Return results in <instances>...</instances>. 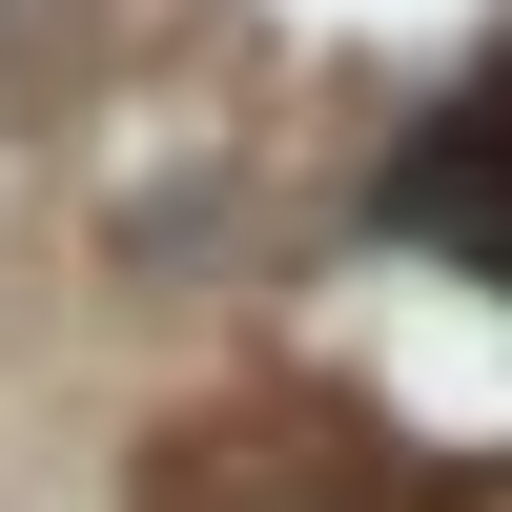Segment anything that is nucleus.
Segmentation results:
<instances>
[{"label": "nucleus", "instance_id": "1", "mask_svg": "<svg viewBox=\"0 0 512 512\" xmlns=\"http://www.w3.org/2000/svg\"><path fill=\"white\" fill-rule=\"evenodd\" d=\"M431 472H410L390 431H349L328 390H246V410H185V431L144 451V512H410Z\"/></svg>", "mask_w": 512, "mask_h": 512}, {"label": "nucleus", "instance_id": "2", "mask_svg": "<svg viewBox=\"0 0 512 512\" xmlns=\"http://www.w3.org/2000/svg\"><path fill=\"white\" fill-rule=\"evenodd\" d=\"M410 226H451L472 267H512V82H472V103L431 123V164H410Z\"/></svg>", "mask_w": 512, "mask_h": 512}, {"label": "nucleus", "instance_id": "3", "mask_svg": "<svg viewBox=\"0 0 512 512\" xmlns=\"http://www.w3.org/2000/svg\"><path fill=\"white\" fill-rule=\"evenodd\" d=\"M0 21H21V0H0Z\"/></svg>", "mask_w": 512, "mask_h": 512}]
</instances>
